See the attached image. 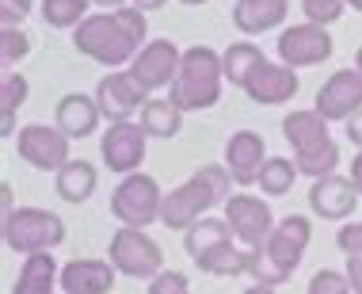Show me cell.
I'll return each instance as SVG.
<instances>
[{"mask_svg": "<svg viewBox=\"0 0 362 294\" xmlns=\"http://www.w3.org/2000/svg\"><path fill=\"white\" fill-rule=\"evenodd\" d=\"M145 31H149V23H145L141 8L122 4L115 12H95L81 19L73 27V46L107 69H126L134 54L145 46Z\"/></svg>", "mask_w": 362, "mask_h": 294, "instance_id": "obj_1", "label": "cell"}, {"mask_svg": "<svg viewBox=\"0 0 362 294\" xmlns=\"http://www.w3.org/2000/svg\"><path fill=\"white\" fill-rule=\"evenodd\" d=\"M233 172L225 164H202L191 180H183L180 188H172L164 195L160 207V225L164 230H191L199 218H206V210H214L218 203H225L233 195Z\"/></svg>", "mask_w": 362, "mask_h": 294, "instance_id": "obj_2", "label": "cell"}, {"mask_svg": "<svg viewBox=\"0 0 362 294\" xmlns=\"http://www.w3.org/2000/svg\"><path fill=\"white\" fill-rule=\"evenodd\" d=\"M309 241H313V222L305 214H286L282 222H275L271 237L263 241L259 249H252V271L248 276L256 283H267V287H282V283L298 271V264L305 260Z\"/></svg>", "mask_w": 362, "mask_h": 294, "instance_id": "obj_3", "label": "cell"}, {"mask_svg": "<svg viewBox=\"0 0 362 294\" xmlns=\"http://www.w3.org/2000/svg\"><path fill=\"white\" fill-rule=\"evenodd\" d=\"M221 84H225V65L221 54L214 46H191L183 50L180 73L168 84V100L180 107L183 115L187 111H210L214 103L221 100Z\"/></svg>", "mask_w": 362, "mask_h": 294, "instance_id": "obj_4", "label": "cell"}, {"mask_svg": "<svg viewBox=\"0 0 362 294\" xmlns=\"http://www.w3.org/2000/svg\"><path fill=\"white\" fill-rule=\"evenodd\" d=\"M4 244L19 256L54 252L57 244H65V222L42 207H16L12 214H4Z\"/></svg>", "mask_w": 362, "mask_h": 294, "instance_id": "obj_5", "label": "cell"}, {"mask_svg": "<svg viewBox=\"0 0 362 294\" xmlns=\"http://www.w3.org/2000/svg\"><path fill=\"white\" fill-rule=\"evenodd\" d=\"M160 207H164V191L149 172H130L115 183L111 191V218H119V225H145L160 222Z\"/></svg>", "mask_w": 362, "mask_h": 294, "instance_id": "obj_6", "label": "cell"}, {"mask_svg": "<svg viewBox=\"0 0 362 294\" xmlns=\"http://www.w3.org/2000/svg\"><path fill=\"white\" fill-rule=\"evenodd\" d=\"M107 260L119 268V276H130V279H153L164 271V249L138 225H119L111 233Z\"/></svg>", "mask_w": 362, "mask_h": 294, "instance_id": "obj_7", "label": "cell"}, {"mask_svg": "<svg viewBox=\"0 0 362 294\" xmlns=\"http://www.w3.org/2000/svg\"><path fill=\"white\" fill-rule=\"evenodd\" d=\"M69 134L57 123H31L16 134V153L23 164H31L38 172H57L73 161L69 157Z\"/></svg>", "mask_w": 362, "mask_h": 294, "instance_id": "obj_8", "label": "cell"}, {"mask_svg": "<svg viewBox=\"0 0 362 294\" xmlns=\"http://www.w3.org/2000/svg\"><path fill=\"white\" fill-rule=\"evenodd\" d=\"M225 207V222H229L233 237H237L244 249H259L263 241L275 230V210L267 207V195H252V191H233Z\"/></svg>", "mask_w": 362, "mask_h": 294, "instance_id": "obj_9", "label": "cell"}, {"mask_svg": "<svg viewBox=\"0 0 362 294\" xmlns=\"http://www.w3.org/2000/svg\"><path fill=\"white\" fill-rule=\"evenodd\" d=\"M275 50H279L282 65H290V69H305V65L328 62L332 50H336V43H332L328 27L309 23V19H305V23H293V27H286V31L279 35Z\"/></svg>", "mask_w": 362, "mask_h": 294, "instance_id": "obj_10", "label": "cell"}, {"mask_svg": "<svg viewBox=\"0 0 362 294\" xmlns=\"http://www.w3.org/2000/svg\"><path fill=\"white\" fill-rule=\"evenodd\" d=\"M145 149H149V134H145V126L134 123V119L111 123V126H107V134H103V142H100V157H103V164L115 176L141 172Z\"/></svg>", "mask_w": 362, "mask_h": 294, "instance_id": "obj_11", "label": "cell"}, {"mask_svg": "<svg viewBox=\"0 0 362 294\" xmlns=\"http://www.w3.org/2000/svg\"><path fill=\"white\" fill-rule=\"evenodd\" d=\"M95 103H100L107 123H126L149 103V92L138 84V77L130 69H111L95 84Z\"/></svg>", "mask_w": 362, "mask_h": 294, "instance_id": "obj_12", "label": "cell"}, {"mask_svg": "<svg viewBox=\"0 0 362 294\" xmlns=\"http://www.w3.org/2000/svg\"><path fill=\"white\" fill-rule=\"evenodd\" d=\"M180 62H183V50L172 38H149V43L134 54V62L126 65V69L138 77V84L145 92H160V88H168L175 81Z\"/></svg>", "mask_w": 362, "mask_h": 294, "instance_id": "obj_13", "label": "cell"}, {"mask_svg": "<svg viewBox=\"0 0 362 294\" xmlns=\"http://www.w3.org/2000/svg\"><path fill=\"white\" fill-rule=\"evenodd\" d=\"M358 199L362 195L355 188V180H351V176H339V172L320 176L309 188V210L325 222H347L351 214H355Z\"/></svg>", "mask_w": 362, "mask_h": 294, "instance_id": "obj_14", "label": "cell"}, {"mask_svg": "<svg viewBox=\"0 0 362 294\" xmlns=\"http://www.w3.org/2000/svg\"><path fill=\"white\" fill-rule=\"evenodd\" d=\"M317 111L328 123H347L355 111H362V73L358 69H336L317 88Z\"/></svg>", "mask_w": 362, "mask_h": 294, "instance_id": "obj_15", "label": "cell"}, {"mask_svg": "<svg viewBox=\"0 0 362 294\" xmlns=\"http://www.w3.org/2000/svg\"><path fill=\"white\" fill-rule=\"evenodd\" d=\"M298 73L290 69V65H282V62H263L252 69L248 77V84H244V92H248V100L252 103H259V107H279V103H290L293 96H298Z\"/></svg>", "mask_w": 362, "mask_h": 294, "instance_id": "obj_16", "label": "cell"}, {"mask_svg": "<svg viewBox=\"0 0 362 294\" xmlns=\"http://www.w3.org/2000/svg\"><path fill=\"white\" fill-rule=\"evenodd\" d=\"M115 279H119V268L111 260L76 256L62 264V294H111Z\"/></svg>", "mask_w": 362, "mask_h": 294, "instance_id": "obj_17", "label": "cell"}, {"mask_svg": "<svg viewBox=\"0 0 362 294\" xmlns=\"http://www.w3.org/2000/svg\"><path fill=\"white\" fill-rule=\"evenodd\" d=\"M267 145L256 130H233L229 142H225V169L233 172V180L240 183V188H248V183H256V176L263 169V161H267Z\"/></svg>", "mask_w": 362, "mask_h": 294, "instance_id": "obj_18", "label": "cell"}, {"mask_svg": "<svg viewBox=\"0 0 362 294\" xmlns=\"http://www.w3.org/2000/svg\"><path fill=\"white\" fill-rule=\"evenodd\" d=\"M54 123L62 126V130L69 134L73 142H84V138H92V134L100 130L103 111H100V103H95V96L69 92V96H62V100H57Z\"/></svg>", "mask_w": 362, "mask_h": 294, "instance_id": "obj_19", "label": "cell"}, {"mask_svg": "<svg viewBox=\"0 0 362 294\" xmlns=\"http://www.w3.org/2000/svg\"><path fill=\"white\" fill-rule=\"evenodd\" d=\"M286 16H290V0H237L233 4V27L248 38L275 31V27L286 23Z\"/></svg>", "mask_w": 362, "mask_h": 294, "instance_id": "obj_20", "label": "cell"}, {"mask_svg": "<svg viewBox=\"0 0 362 294\" xmlns=\"http://www.w3.org/2000/svg\"><path fill=\"white\" fill-rule=\"evenodd\" d=\"M57 287H62V264L54 260V252H31L23 256L12 294H54Z\"/></svg>", "mask_w": 362, "mask_h": 294, "instance_id": "obj_21", "label": "cell"}, {"mask_svg": "<svg viewBox=\"0 0 362 294\" xmlns=\"http://www.w3.org/2000/svg\"><path fill=\"white\" fill-rule=\"evenodd\" d=\"M282 138L290 142V149H309V145L317 142H328L332 130H328V119L313 107V111H290L286 119H282Z\"/></svg>", "mask_w": 362, "mask_h": 294, "instance_id": "obj_22", "label": "cell"}, {"mask_svg": "<svg viewBox=\"0 0 362 294\" xmlns=\"http://www.w3.org/2000/svg\"><path fill=\"white\" fill-rule=\"evenodd\" d=\"M57 195H62L65 203H73V207H81L95 195V183H100V172H95L92 161H69L65 169H57Z\"/></svg>", "mask_w": 362, "mask_h": 294, "instance_id": "obj_23", "label": "cell"}, {"mask_svg": "<svg viewBox=\"0 0 362 294\" xmlns=\"http://www.w3.org/2000/svg\"><path fill=\"white\" fill-rule=\"evenodd\" d=\"M206 276H218V279H229V276H248L252 271V249H244V244H218V249H210L206 256L194 260Z\"/></svg>", "mask_w": 362, "mask_h": 294, "instance_id": "obj_24", "label": "cell"}, {"mask_svg": "<svg viewBox=\"0 0 362 294\" xmlns=\"http://www.w3.org/2000/svg\"><path fill=\"white\" fill-rule=\"evenodd\" d=\"M229 241H237V237H233V230H229V222H225V218H199L191 230H183V249H187L191 260L206 256L210 249L229 244Z\"/></svg>", "mask_w": 362, "mask_h": 294, "instance_id": "obj_25", "label": "cell"}, {"mask_svg": "<svg viewBox=\"0 0 362 294\" xmlns=\"http://www.w3.org/2000/svg\"><path fill=\"white\" fill-rule=\"evenodd\" d=\"M263 54L252 38H240V43H233V46H225L221 50V65H225V81H229L233 88H240L244 92V84H248V77H252V69L263 62Z\"/></svg>", "mask_w": 362, "mask_h": 294, "instance_id": "obj_26", "label": "cell"}, {"mask_svg": "<svg viewBox=\"0 0 362 294\" xmlns=\"http://www.w3.org/2000/svg\"><path fill=\"white\" fill-rule=\"evenodd\" d=\"M138 123L145 126V134H149V138L168 142V138H175V134L183 130V111L168 100V96H164V100H149V103L141 107V119Z\"/></svg>", "mask_w": 362, "mask_h": 294, "instance_id": "obj_27", "label": "cell"}, {"mask_svg": "<svg viewBox=\"0 0 362 294\" xmlns=\"http://www.w3.org/2000/svg\"><path fill=\"white\" fill-rule=\"evenodd\" d=\"M298 176L301 172H298V164H293L290 157H267L259 176H256V188L267 195V199H282V195H290Z\"/></svg>", "mask_w": 362, "mask_h": 294, "instance_id": "obj_28", "label": "cell"}, {"mask_svg": "<svg viewBox=\"0 0 362 294\" xmlns=\"http://www.w3.org/2000/svg\"><path fill=\"white\" fill-rule=\"evenodd\" d=\"M293 164H298V172L309 176V180L332 176L339 169V145H336V138L317 142V145H309V149H298V153H293Z\"/></svg>", "mask_w": 362, "mask_h": 294, "instance_id": "obj_29", "label": "cell"}, {"mask_svg": "<svg viewBox=\"0 0 362 294\" xmlns=\"http://www.w3.org/2000/svg\"><path fill=\"white\" fill-rule=\"evenodd\" d=\"M88 8L92 0H42V19L54 31H69L81 19H88Z\"/></svg>", "mask_w": 362, "mask_h": 294, "instance_id": "obj_30", "label": "cell"}, {"mask_svg": "<svg viewBox=\"0 0 362 294\" xmlns=\"http://www.w3.org/2000/svg\"><path fill=\"white\" fill-rule=\"evenodd\" d=\"M27 50H31V38L19 31V27H0V62L16 65L27 57Z\"/></svg>", "mask_w": 362, "mask_h": 294, "instance_id": "obj_31", "label": "cell"}, {"mask_svg": "<svg viewBox=\"0 0 362 294\" xmlns=\"http://www.w3.org/2000/svg\"><path fill=\"white\" fill-rule=\"evenodd\" d=\"M301 12H305L309 23L332 27L339 16L347 12V0H301Z\"/></svg>", "mask_w": 362, "mask_h": 294, "instance_id": "obj_32", "label": "cell"}, {"mask_svg": "<svg viewBox=\"0 0 362 294\" xmlns=\"http://www.w3.org/2000/svg\"><path fill=\"white\" fill-rule=\"evenodd\" d=\"M27 77L23 73H8L4 81H0V111H19V107L27 103Z\"/></svg>", "mask_w": 362, "mask_h": 294, "instance_id": "obj_33", "label": "cell"}, {"mask_svg": "<svg viewBox=\"0 0 362 294\" xmlns=\"http://www.w3.org/2000/svg\"><path fill=\"white\" fill-rule=\"evenodd\" d=\"M305 294H355L347 283V271H332V268H320L317 276L309 279V290Z\"/></svg>", "mask_w": 362, "mask_h": 294, "instance_id": "obj_34", "label": "cell"}, {"mask_svg": "<svg viewBox=\"0 0 362 294\" xmlns=\"http://www.w3.org/2000/svg\"><path fill=\"white\" fill-rule=\"evenodd\" d=\"M149 294H191V283L180 271H160L149 279Z\"/></svg>", "mask_w": 362, "mask_h": 294, "instance_id": "obj_35", "label": "cell"}, {"mask_svg": "<svg viewBox=\"0 0 362 294\" xmlns=\"http://www.w3.org/2000/svg\"><path fill=\"white\" fill-rule=\"evenodd\" d=\"M336 244L344 256H362V222H344L336 233Z\"/></svg>", "mask_w": 362, "mask_h": 294, "instance_id": "obj_36", "label": "cell"}, {"mask_svg": "<svg viewBox=\"0 0 362 294\" xmlns=\"http://www.w3.org/2000/svg\"><path fill=\"white\" fill-rule=\"evenodd\" d=\"M31 0H0V19H4V27H19L31 16Z\"/></svg>", "mask_w": 362, "mask_h": 294, "instance_id": "obj_37", "label": "cell"}, {"mask_svg": "<svg viewBox=\"0 0 362 294\" xmlns=\"http://www.w3.org/2000/svg\"><path fill=\"white\" fill-rule=\"evenodd\" d=\"M347 283H351V290L362 294V256H347Z\"/></svg>", "mask_w": 362, "mask_h": 294, "instance_id": "obj_38", "label": "cell"}, {"mask_svg": "<svg viewBox=\"0 0 362 294\" xmlns=\"http://www.w3.org/2000/svg\"><path fill=\"white\" fill-rule=\"evenodd\" d=\"M344 130H347V142H351V145H358V149H362V111H355V115H351V119L344 123Z\"/></svg>", "mask_w": 362, "mask_h": 294, "instance_id": "obj_39", "label": "cell"}, {"mask_svg": "<svg viewBox=\"0 0 362 294\" xmlns=\"http://www.w3.org/2000/svg\"><path fill=\"white\" fill-rule=\"evenodd\" d=\"M351 180H355V188H358V195H362V149L355 153V161H351Z\"/></svg>", "mask_w": 362, "mask_h": 294, "instance_id": "obj_40", "label": "cell"}, {"mask_svg": "<svg viewBox=\"0 0 362 294\" xmlns=\"http://www.w3.org/2000/svg\"><path fill=\"white\" fill-rule=\"evenodd\" d=\"M134 8H141V12H156V8H164L168 0H130Z\"/></svg>", "mask_w": 362, "mask_h": 294, "instance_id": "obj_41", "label": "cell"}, {"mask_svg": "<svg viewBox=\"0 0 362 294\" xmlns=\"http://www.w3.org/2000/svg\"><path fill=\"white\" fill-rule=\"evenodd\" d=\"M92 4H100L103 12H115V8H122V4H130V0H92Z\"/></svg>", "mask_w": 362, "mask_h": 294, "instance_id": "obj_42", "label": "cell"}, {"mask_svg": "<svg viewBox=\"0 0 362 294\" xmlns=\"http://www.w3.org/2000/svg\"><path fill=\"white\" fill-rule=\"evenodd\" d=\"M244 294H279V290H275V287H267V283H252V287L244 290Z\"/></svg>", "mask_w": 362, "mask_h": 294, "instance_id": "obj_43", "label": "cell"}, {"mask_svg": "<svg viewBox=\"0 0 362 294\" xmlns=\"http://www.w3.org/2000/svg\"><path fill=\"white\" fill-rule=\"evenodd\" d=\"M355 69L362 73V46H358V50H355Z\"/></svg>", "mask_w": 362, "mask_h": 294, "instance_id": "obj_44", "label": "cell"}, {"mask_svg": "<svg viewBox=\"0 0 362 294\" xmlns=\"http://www.w3.org/2000/svg\"><path fill=\"white\" fill-rule=\"evenodd\" d=\"M180 4H187V8H199V4H206V0H180Z\"/></svg>", "mask_w": 362, "mask_h": 294, "instance_id": "obj_45", "label": "cell"}, {"mask_svg": "<svg viewBox=\"0 0 362 294\" xmlns=\"http://www.w3.org/2000/svg\"><path fill=\"white\" fill-rule=\"evenodd\" d=\"M347 8H355V12H362V0H347Z\"/></svg>", "mask_w": 362, "mask_h": 294, "instance_id": "obj_46", "label": "cell"}, {"mask_svg": "<svg viewBox=\"0 0 362 294\" xmlns=\"http://www.w3.org/2000/svg\"><path fill=\"white\" fill-rule=\"evenodd\" d=\"M54 294H57V290H54Z\"/></svg>", "mask_w": 362, "mask_h": 294, "instance_id": "obj_47", "label": "cell"}]
</instances>
